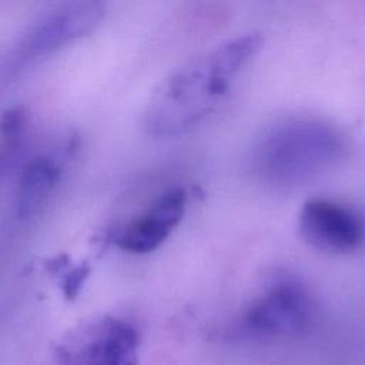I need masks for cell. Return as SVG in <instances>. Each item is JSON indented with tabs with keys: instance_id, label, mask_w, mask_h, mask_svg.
Wrapping results in <instances>:
<instances>
[{
	"instance_id": "obj_7",
	"label": "cell",
	"mask_w": 365,
	"mask_h": 365,
	"mask_svg": "<svg viewBox=\"0 0 365 365\" xmlns=\"http://www.w3.org/2000/svg\"><path fill=\"white\" fill-rule=\"evenodd\" d=\"M63 174V157L41 153L31 157L21 168L14 187V214L20 220L30 218L56 190Z\"/></svg>"
},
{
	"instance_id": "obj_1",
	"label": "cell",
	"mask_w": 365,
	"mask_h": 365,
	"mask_svg": "<svg viewBox=\"0 0 365 365\" xmlns=\"http://www.w3.org/2000/svg\"><path fill=\"white\" fill-rule=\"evenodd\" d=\"M262 41L258 31L241 33L171 70L145 104L141 118L145 133L154 137L178 135L205 120L225 100Z\"/></svg>"
},
{
	"instance_id": "obj_8",
	"label": "cell",
	"mask_w": 365,
	"mask_h": 365,
	"mask_svg": "<svg viewBox=\"0 0 365 365\" xmlns=\"http://www.w3.org/2000/svg\"><path fill=\"white\" fill-rule=\"evenodd\" d=\"M104 327L106 317L80 324L57 342L40 365H91Z\"/></svg>"
},
{
	"instance_id": "obj_3",
	"label": "cell",
	"mask_w": 365,
	"mask_h": 365,
	"mask_svg": "<svg viewBox=\"0 0 365 365\" xmlns=\"http://www.w3.org/2000/svg\"><path fill=\"white\" fill-rule=\"evenodd\" d=\"M94 0L60 1L36 13L20 30L3 60V80L14 78L61 47L87 36L104 17Z\"/></svg>"
},
{
	"instance_id": "obj_5",
	"label": "cell",
	"mask_w": 365,
	"mask_h": 365,
	"mask_svg": "<svg viewBox=\"0 0 365 365\" xmlns=\"http://www.w3.org/2000/svg\"><path fill=\"white\" fill-rule=\"evenodd\" d=\"M298 232L318 251L351 254L365 241V221L345 202L315 197L307 200L298 212Z\"/></svg>"
},
{
	"instance_id": "obj_9",
	"label": "cell",
	"mask_w": 365,
	"mask_h": 365,
	"mask_svg": "<svg viewBox=\"0 0 365 365\" xmlns=\"http://www.w3.org/2000/svg\"><path fill=\"white\" fill-rule=\"evenodd\" d=\"M140 334L134 324L107 317L106 327L91 365H137Z\"/></svg>"
},
{
	"instance_id": "obj_4",
	"label": "cell",
	"mask_w": 365,
	"mask_h": 365,
	"mask_svg": "<svg viewBox=\"0 0 365 365\" xmlns=\"http://www.w3.org/2000/svg\"><path fill=\"white\" fill-rule=\"evenodd\" d=\"M315 314V298L307 284L294 275H279L252 297L232 331L258 341L297 336L312 325Z\"/></svg>"
},
{
	"instance_id": "obj_2",
	"label": "cell",
	"mask_w": 365,
	"mask_h": 365,
	"mask_svg": "<svg viewBox=\"0 0 365 365\" xmlns=\"http://www.w3.org/2000/svg\"><path fill=\"white\" fill-rule=\"evenodd\" d=\"M346 154L344 134L329 121L288 115L267 127L254 144L251 167L264 182L292 188L332 170Z\"/></svg>"
},
{
	"instance_id": "obj_6",
	"label": "cell",
	"mask_w": 365,
	"mask_h": 365,
	"mask_svg": "<svg viewBox=\"0 0 365 365\" xmlns=\"http://www.w3.org/2000/svg\"><path fill=\"white\" fill-rule=\"evenodd\" d=\"M187 202L188 192L182 185L164 190L124 224L117 235V245L130 254L157 250L182 220Z\"/></svg>"
},
{
	"instance_id": "obj_10",
	"label": "cell",
	"mask_w": 365,
	"mask_h": 365,
	"mask_svg": "<svg viewBox=\"0 0 365 365\" xmlns=\"http://www.w3.org/2000/svg\"><path fill=\"white\" fill-rule=\"evenodd\" d=\"M26 127V111L21 106L9 107L1 115V163L6 167L10 157L14 155Z\"/></svg>"
}]
</instances>
